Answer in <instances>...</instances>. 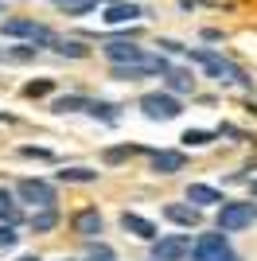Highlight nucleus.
I'll return each instance as SVG.
<instances>
[{
  "mask_svg": "<svg viewBox=\"0 0 257 261\" xmlns=\"http://www.w3.org/2000/svg\"><path fill=\"white\" fill-rule=\"evenodd\" d=\"M187 59H195V63L207 70V78H214L218 86H230V82H238V86L253 90V82H249L246 70H242V66H234L230 59H222L218 51H211V47H187Z\"/></svg>",
  "mask_w": 257,
  "mask_h": 261,
  "instance_id": "1",
  "label": "nucleus"
},
{
  "mask_svg": "<svg viewBox=\"0 0 257 261\" xmlns=\"http://www.w3.org/2000/svg\"><path fill=\"white\" fill-rule=\"evenodd\" d=\"M218 230L222 234H238V230H246L257 222V203H249V199H226L222 207H218Z\"/></svg>",
  "mask_w": 257,
  "mask_h": 261,
  "instance_id": "2",
  "label": "nucleus"
},
{
  "mask_svg": "<svg viewBox=\"0 0 257 261\" xmlns=\"http://www.w3.org/2000/svg\"><path fill=\"white\" fill-rule=\"evenodd\" d=\"M137 109L148 121H175L183 113V101L171 94V90H152V94H140Z\"/></svg>",
  "mask_w": 257,
  "mask_h": 261,
  "instance_id": "3",
  "label": "nucleus"
},
{
  "mask_svg": "<svg viewBox=\"0 0 257 261\" xmlns=\"http://www.w3.org/2000/svg\"><path fill=\"white\" fill-rule=\"evenodd\" d=\"M0 32L8 35V39H23V43H43V47H51L59 35L47 28V23H35V20H4L0 23Z\"/></svg>",
  "mask_w": 257,
  "mask_h": 261,
  "instance_id": "4",
  "label": "nucleus"
},
{
  "mask_svg": "<svg viewBox=\"0 0 257 261\" xmlns=\"http://www.w3.org/2000/svg\"><path fill=\"white\" fill-rule=\"evenodd\" d=\"M101 55H106L109 66H128V63H148L152 59L137 39H109V43L101 47Z\"/></svg>",
  "mask_w": 257,
  "mask_h": 261,
  "instance_id": "5",
  "label": "nucleus"
},
{
  "mask_svg": "<svg viewBox=\"0 0 257 261\" xmlns=\"http://www.w3.org/2000/svg\"><path fill=\"white\" fill-rule=\"evenodd\" d=\"M191 234H160L152 242V261H183L191 257Z\"/></svg>",
  "mask_w": 257,
  "mask_h": 261,
  "instance_id": "6",
  "label": "nucleus"
},
{
  "mask_svg": "<svg viewBox=\"0 0 257 261\" xmlns=\"http://www.w3.org/2000/svg\"><path fill=\"white\" fill-rule=\"evenodd\" d=\"M16 199H20V203H32L35 211L55 207V184H47V179H20V184H16Z\"/></svg>",
  "mask_w": 257,
  "mask_h": 261,
  "instance_id": "7",
  "label": "nucleus"
},
{
  "mask_svg": "<svg viewBox=\"0 0 257 261\" xmlns=\"http://www.w3.org/2000/svg\"><path fill=\"white\" fill-rule=\"evenodd\" d=\"M230 253V238H226L222 230H214V234H199L191 246V261H222Z\"/></svg>",
  "mask_w": 257,
  "mask_h": 261,
  "instance_id": "8",
  "label": "nucleus"
},
{
  "mask_svg": "<svg viewBox=\"0 0 257 261\" xmlns=\"http://www.w3.org/2000/svg\"><path fill=\"white\" fill-rule=\"evenodd\" d=\"M70 230H74L78 238L94 242V238H101L106 218H101V211H97V207H82V211H74V215H70Z\"/></svg>",
  "mask_w": 257,
  "mask_h": 261,
  "instance_id": "9",
  "label": "nucleus"
},
{
  "mask_svg": "<svg viewBox=\"0 0 257 261\" xmlns=\"http://www.w3.org/2000/svg\"><path fill=\"white\" fill-rule=\"evenodd\" d=\"M144 16H148V12L140 8V4H133V0H117V4H109L106 12H101V20L109 23V28H121V23H140L144 20Z\"/></svg>",
  "mask_w": 257,
  "mask_h": 261,
  "instance_id": "10",
  "label": "nucleus"
},
{
  "mask_svg": "<svg viewBox=\"0 0 257 261\" xmlns=\"http://www.w3.org/2000/svg\"><path fill=\"white\" fill-rule=\"evenodd\" d=\"M121 226H125L133 238H140V242H156V238H160L156 222L144 218V215H137V211H121Z\"/></svg>",
  "mask_w": 257,
  "mask_h": 261,
  "instance_id": "11",
  "label": "nucleus"
},
{
  "mask_svg": "<svg viewBox=\"0 0 257 261\" xmlns=\"http://www.w3.org/2000/svg\"><path fill=\"white\" fill-rule=\"evenodd\" d=\"M148 160H152V172H156V175H175V172H183L187 156H183L179 148H156Z\"/></svg>",
  "mask_w": 257,
  "mask_h": 261,
  "instance_id": "12",
  "label": "nucleus"
},
{
  "mask_svg": "<svg viewBox=\"0 0 257 261\" xmlns=\"http://www.w3.org/2000/svg\"><path fill=\"white\" fill-rule=\"evenodd\" d=\"M164 218L175 222V226H183V230H191V226L203 222V211L195 207V203H168V207H164Z\"/></svg>",
  "mask_w": 257,
  "mask_h": 261,
  "instance_id": "13",
  "label": "nucleus"
},
{
  "mask_svg": "<svg viewBox=\"0 0 257 261\" xmlns=\"http://www.w3.org/2000/svg\"><path fill=\"white\" fill-rule=\"evenodd\" d=\"M164 90H171L175 98H179V94H191L195 90V74L187 70V66H168V70H164Z\"/></svg>",
  "mask_w": 257,
  "mask_h": 261,
  "instance_id": "14",
  "label": "nucleus"
},
{
  "mask_svg": "<svg viewBox=\"0 0 257 261\" xmlns=\"http://www.w3.org/2000/svg\"><path fill=\"white\" fill-rule=\"evenodd\" d=\"M187 203H195L199 211H203V207H222L226 195L218 191V187H211V184H191V187H187Z\"/></svg>",
  "mask_w": 257,
  "mask_h": 261,
  "instance_id": "15",
  "label": "nucleus"
},
{
  "mask_svg": "<svg viewBox=\"0 0 257 261\" xmlns=\"http://www.w3.org/2000/svg\"><path fill=\"white\" fill-rule=\"evenodd\" d=\"M63 222V215H59V207H43V211H32V218H28V226L35 230V234H51L55 226Z\"/></svg>",
  "mask_w": 257,
  "mask_h": 261,
  "instance_id": "16",
  "label": "nucleus"
},
{
  "mask_svg": "<svg viewBox=\"0 0 257 261\" xmlns=\"http://www.w3.org/2000/svg\"><path fill=\"white\" fill-rule=\"evenodd\" d=\"M90 101L94 98H86V94H63V98L51 101V113H59V117H63V113H86Z\"/></svg>",
  "mask_w": 257,
  "mask_h": 261,
  "instance_id": "17",
  "label": "nucleus"
},
{
  "mask_svg": "<svg viewBox=\"0 0 257 261\" xmlns=\"http://www.w3.org/2000/svg\"><path fill=\"white\" fill-rule=\"evenodd\" d=\"M86 113H90V117L94 121H106V125H117L121 121V106H113V101H90V109H86Z\"/></svg>",
  "mask_w": 257,
  "mask_h": 261,
  "instance_id": "18",
  "label": "nucleus"
},
{
  "mask_svg": "<svg viewBox=\"0 0 257 261\" xmlns=\"http://www.w3.org/2000/svg\"><path fill=\"white\" fill-rule=\"evenodd\" d=\"M4 59H8V63H16V66H28V63H35V59H39V47H35V43H12L8 51H4Z\"/></svg>",
  "mask_w": 257,
  "mask_h": 261,
  "instance_id": "19",
  "label": "nucleus"
},
{
  "mask_svg": "<svg viewBox=\"0 0 257 261\" xmlns=\"http://www.w3.org/2000/svg\"><path fill=\"white\" fill-rule=\"evenodd\" d=\"M55 55H63V59H90V47L82 39H55Z\"/></svg>",
  "mask_w": 257,
  "mask_h": 261,
  "instance_id": "20",
  "label": "nucleus"
},
{
  "mask_svg": "<svg viewBox=\"0 0 257 261\" xmlns=\"http://www.w3.org/2000/svg\"><path fill=\"white\" fill-rule=\"evenodd\" d=\"M97 175H101V172H94V168H82V164H78V168H63V172H59V179H63V184H97Z\"/></svg>",
  "mask_w": 257,
  "mask_h": 261,
  "instance_id": "21",
  "label": "nucleus"
},
{
  "mask_svg": "<svg viewBox=\"0 0 257 261\" xmlns=\"http://www.w3.org/2000/svg\"><path fill=\"white\" fill-rule=\"evenodd\" d=\"M214 137H218L214 129H187V133L179 137V141H183V148H207V144H211Z\"/></svg>",
  "mask_w": 257,
  "mask_h": 261,
  "instance_id": "22",
  "label": "nucleus"
},
{
  "mask_svg": "<svg viewBox=\"0 0 257 261\" xmlns=\"http://www.w3.org/2000/svg\"><path fill=\"white\" fill-rule=\"evenodd\" d=\"M137 152H148V148H140V144H121V148H106L101 160L106 164H121V160H128V156H137Z\"/></svg>",
  "mask_w": 257,
  "mask_h": 261,
  "instance_id": "23",
  "label": "nucleus"
},
{
  "mask_svg": "<svg viewBox=\"0 0 257 261\" xmlns=\"http://www.w3.org/2000/svg\"><path fill=\"white\" fill-rule=\"evenodd\" d=\"M55 90V78H32V82H23V98H47Z\"/></svg>",
  "mask_w": 257,
  "mask_h": 261,
  "instance_id": "24",
  "label": "nucleus"
},
{
  "mask_svg": "<svg viewBox=\"0 0 257 261\" xmlns=\"http://www.w3.org/2000/svg\"><path fill=\"white\" fill-rule=\"evenodd\" d=\"M16 156H23V160H55V152H51V148H43V144H20Z\"/></svg>",
  "mask_w": 257,
  "mask_h": 261,
  "instance_id": "25",
  "label": "nucleus"
},
{
  "mask_svg": "<svg viewBox=\"0 0 257 261\" xmlns=\"http://www.w3.org/2000/svg\"><path fill=\"white\" fill-rule=\"evenodd\" d=\"M16 242H20V234H16V226H12V222H4V226H0V250H12Z\"/></svg>",
  "mask_w": 257,
  "mask_h": 261,
  "instance_id": "26",
  "label": "nucleus"
},
{
  "mask_svg": "<svg viewBox=\"0 0 257 261\" xmlns=\"http://www.w3.org/2000/svg\"><path fill=\"white\" fill-rule=\"evenodd\" d=\"M156 47H160L164 55H187V47H183V43H175V39H160Z\"/></svg>",
  "mask_w": 257,
  "mask_h": 261,
  "instance_id": "27",
  "label": "nucleus"
},
{
  "mask_svg": "<svg viewBox=\"0 0 257 261\" xmlns=\"http://www.w3.org/2000/svg\"><path fill=\"white\" fill-rule=\"evenodd\" d=\"M90 257H97V261H106V257H113V250H109L106 242H90Z\"/></svg>",
  "mask_w": 257,
  "mask_h": 261,
  "instance_id": "28",
  "label": "nucleus"
},
{
  "mask_svg": "<svg viewBox=\"0 0 257 261\" xmlns=\"http://www.w3.org/2000/svg\"><path fill=\"white\" fill-rule=\"evenodd\" d=\"M0 207H12V191L8 187H0Z\"/></svg>",
  "mask_w": 257,
  "mask_h": 261,
  "instance_id": "29",
  "label": "nucleus"
},
{
  "mask_svg": "<svg viewBox=\"0 0 257 261\" xmlns=\"http://www.w3.org/2000/svg\"><path fill=\"white\" fill-rule=\"evenodd\" d=\"M249 195H253V199H257V179H249Z\"/></svg>",
  "mask_w": 257,
  "mask_h": 261,
  "instance_id": "30",
  "label": "nucleus"
},
{
  "mask_svg": "<svg viewBox=\"0 0 257 261\" xmlns=\"http://www.w3.org/2000/svg\"><path fill=\"white\" fill-rule=\"evenodd\" d=\"M16 261H39V257H35V253H23V257H16Z\"/></svg>",
  "mask_w": 257,
  "mask_h": 261,
  "instance_id": "31",
  "label": "nucleus"
},
{
  "mask_svg": "<svg viewBox=\"0 0 257 261\" xmlns=\"http://www.w3.org/2000/svg\"><path fill=\"white\" fill-rule=\"evenodd\" d=\"M222 261H242V257H238V253H226V257Z\"/></svg>",
  "mask_w": 257,
  "mask_h": 261,
  "instance_id": "32",
  "label": "nucleus"
},
{
  "mask_svg": "<svg viewBox=\"0 0 257 261\" xmlns=\"http://www.w3.org/2000/svg\"><path fill=\"white\" fill-rule=\"evenodd\" d=\"M0 121H12V117H8V113H4V109H0Z\"/></svg>",
  "mask_w": 257,
  "mask_h": 261,
  "instance_id": "33",
  "label": "nucleus"
},
{
  "mask_svg": "<svg viewBox=\"0 0 257 261\" xmlns=\"http://www.w3.org/2000/svg\"><path fill=\"white\" fill-rule=\"evenodd\" d=\"M4 51H8V47H0V63H4Z\"/></svg>",
  "mask_w": 257,
  "mask_h": 261,
  "instance_id": "34",
  "label": "nucleus"
},
{
  "mask_svg": "<svg viewBox=\"0 0 257 261\" xmlns=\"http://www.w3.org/2000/svg\"><path fill=\"white\" fill-rule=\"evenodd\" d=\"M90 261H97V257H90ZM106 261H113V257H106Z\"/></svg>",
  "mask_w": 257,
  "mask_h": 261,
  "instance_id": "35",
  "label": "nucleus"
},
{
  "mask_svg": "<svg viewBox=\"0 0 257 261\" xmlns=\"http://www.w3.org/2000/svg\"><path fill=\"white\" fill-rule=\"evenodd\" d=\"M0 12H4V0H0Z\"/></svg>",
  "mask_w": 257,
  "mask_h": 261,
  "instance_id": "36",
  "label": "nucleus"
},
{
  "mask_svg": "<svg viewBox=\"0 0 257 261\" xmlns=\"http://www.w3.org/2000/svg\"><path fill=\"white\" fill-rule=\"evenodd\" d=\"M63 261H70V257H63Z\"/></svg>",
  "mask_w": 257,
  "mask_h": 261,
  "instance_id": "37",
  "label": "nucleus"
}]
</instances>
